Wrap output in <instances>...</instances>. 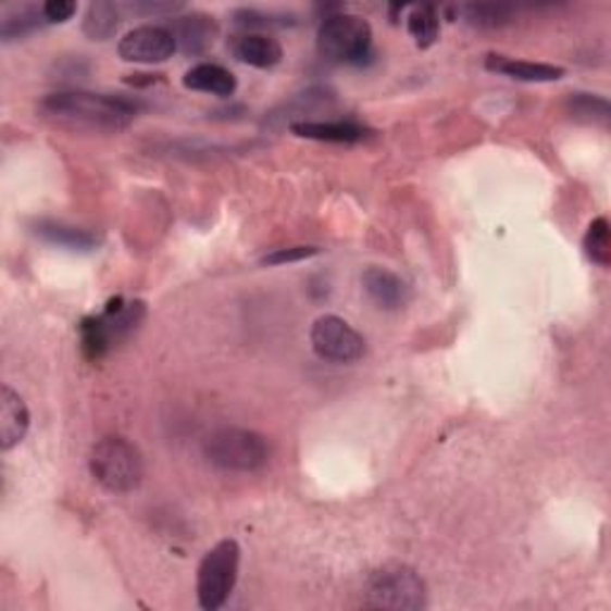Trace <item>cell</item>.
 Returning <instances> with one entry per match:
<instances>
[{
	"mask_svg": "<svg viewBox=\"0 0 611 611\" xmlns=\"http://www.w3.org/2000/svg\"><path fill=\"white\" fill-rule=\"evenodd\" d=\"M39 113L58 127L115 134L132 125L139 113V103L125 99V96L67 89L41 99Z\"/></svg>",
	"mask_w": 611,
	"mask_h": 611,
	"instance_id": "cell-1",
	"label": "cell"
},
{
	"mask_svg": "<svg viewBox=\"0 0 611 611\" xmlns=\"http://www.w3.org/2000/svg\"><path fill=\"white\" fill-rule=\"evenodd\" d=\"M146 315L144 301H122L120 297L105 306L99 315L84 317L79 325L82 351L89 361H101L105 353L137 333Z\"/></svg>",
	"mask_w": 611,
	"mask_h": 611,
	"instance_id": "cell-2",
	"label": "cell"
},
{
	"mask_svg": "<svg viewBox=\"0 0 611 611\" xmlns=\"http://www.w3.org/2000/svg\"><path fill=\"white\" fill-rule=\"evenodd\" d=\"M93 481L113 495L134 492L144 481V457L127 437L110 435L93 445L89 457Z\"/></svg>",
	"mask_w": 611,
	"mask_h": 611,
	"instance_id": "cell-3",
	"label": "cell"
},
{
	"mask_svg": "<svg viewBox=\"0 0 611 611\" xmlns=\"http://www.w3.org/2000/svg\"><path fill=\"white\" fill-rule=\"evenodd\" d=\"M211 466L227 473H255L271 461V445L259 433L247 427H220L203 445Z\"/></svg>",
	"mask_w": 611,
	"mask_h": 611,
	"instance_id": "cell-4",
	"label": "cell"
},
{
	"mask_svg": "<svg viewBox=\"0 0 611 611\" xmlns=\"http://www.w3.org/2000/svg\"><path fill=\"white\" fill-rule=\"evenodd\" d=\"M373 51L369 20L351 12H337L323 20L317 29V53L337 65H361Z\"/></svg>",
	"mask_w": 611,
	"mask_h": 611,
	"instance_id": "cell-5",
	"label": "cell"
},
{
	"mask_svg": "<svg viewBox=\"0 0 611 611\" xmlns=\"http://www.w3.org/2000/svg\"><path fill=\"white\" fill-rule=\"evenodd\" d=\"M363 604L371 609L415 611L427 604V590L423 578L404 564H389L371 573L365 583Z\"/></svg>",
	"mask_w": 611,
	"mask_h": 611,
	"instance_id": "cell-6",
	"label": "cell"
},
{
	"mask_svg": "<svg viewBox=\"0 0 611 611\" xmlns=\"http://www.w3.org/2000/svg\"><path fill=\"white\" fill-rule=\"evenodd\" d=\"M241 549L235 540H220L203 554L197 571L199 607L217 611L227 604L239 578Z\"/></svg>",
	"mask_w": 611,
	"mask_h": 611,
	"instance_id": "cell-7",
	"label": "cell"
},
{
	"mask_svg": "<svg viewBox=\"0 0 611 611\" xmlns=\"http://www.w3.org/2000/svg\"><path fill=\"white\" fill-rule=\"evenodd\" d=\"M311 347L323 361L353 363L363 359L365 339L353 329L345 317L321 315L311 325Z\"/></svg>",
	"mask_w": 611,
	"mask_h": 611,
	"instance_id": "cell-8",
	"label": "cell"
},
{
	"mask_svg": "<svg viewBox=\"0 0 611 611\" xmlns=\"http://www.w3.org/2000/svg\"><path fill=\"white\" fill-rule=\"evenodd\" d=\"M177 51L175 36L161 24H141V27L129 29L117 43V53L125 63L139 65H158L173 58Z\"/></svg>",
	"mask_w": 611,
	"mask_h": 611,
	"instance_id": "cell-9",
	"label": "cell"
},
{
	"mask_svg": "<svg viewBox=\"0 0 611 611\" xmlns=\"http://www.w3.org/2000/svg\"><path fill=\"white\" fill-rule=\"evenodd\" d=\"M361 285L369 299L383 311H399L411 301V287L407 279L381 265L365 267Z\"/></svg>",
	"mask_w": 611,
	"mask_h": 611,
	"instance_id": "cell-10",
	"label": "cell"
},
{
	"mask_svg": "<svg viewBox=\"0 0 611 611\" xmlns=\"http://www.w3.org/2000/svg\"><path fill=\"white\" fill-rule=\"evenodd\" d=\"M301 139L327 141V144H359L371 137V129L353 120H306L289 127Z\"/></svg>",
	"mask_w": 611,
	"mask_h": 611,
	"instance_id": "cell-11",
	"label": "cell"
},
{
	"mask_svg": "<svg viewBox=\"0 0 611 611\" xmlns=\"http://www.w3.org/2000/svg\"><path fill=\"white\" fill-rule=\"evenodd\" d=\"M167 29L175 36V43L179 51H185L187 55H199L208 51L217 36L215 20L201 15V12L173 17V22L167 24Z\"/></svg>",
	"mask_w": 611,
	"mask_h": 611,
	"instance_id": "cell-12",
	"label": "cell"
},
{
	"mask_svg": "<svg viewBox=\"0 0 611 611\" xmlns=\"http://www.w3.org/2000/svg\"><path fill=\"white\" fill-rule=\"evenodd\" d=\"M232 53L244 65L259 67V70H271L283 63V46L271 34L263 32H247L241 36H235L232 41Z\"/></svg>",
	"mask_w": 611,
	"mask_h": 611,
	"instance_id": "cell-13",
	"label": "cell"
},
{
	"mask_svg": "<svg viewBox=\"0 0 611 611\" xmlns=\"http://www.w3.org/2000/svg\"><path fill=\"white\" fill-rule=\"evenodd\" d=\"M29 409L12 387L0 389V447L10 451L17 447L29 431Z\"/></svg>",
	"mask_w": 611,
	"mask_h": 611,
	"instance_id": "cell-14",
	"label": "cell"
},
{
	"mask_svg": "<svg viewBox=\"0 0 611 611\" xmlns=\"http://www.w3.org/2000/svg\"><path fill=\"white\" fill-rule=\"evenodd\" d=\"M485 67L490 72H497V75H504L509 79L535 82V84L557 82L566 75L564 67H559V65L528 63V60H516V58H507V55H497V53H490L485 58Z\"/></svg>",
	"mask_w": 611,
	"mask_h": 611,
	"instance_id": "cell-15",
	"label": "cell"
},
{
	"mask_svg": "<svg viewBox=\"0 0 611 611\" xmlns=\"http://www.w3.org/2000/svg\"><path fill=\"white\" fill-rule=\"evenodd\" d=\"M34 235L41 237L48 244H53V247L67 249V251H93L101 241L89 229L55 223V220H36Z\"/></svg>",
	"mask_w": 611,
	"mask_h": 611,
	"instance_id": "cell-16",
	"label": "cell"
},
{
	"mask_svg": "<svg viewBox=\"0 0 611 611\" xmlns=\"http://www.w3.org/2000/svg\"><path fill=\"white\" fill-rule=\"evenodd\" d=\"M187 89L191 91H201V93H211V96H232L237 91V77L232 72L217 63H199L194 65L191 70H187L185 79H182Z\"/></svg>",
	"mask_w": 611,
	"mask_h": 611,
	"instance_id": "cell-17",
	"label": "cell"
},
{
	"mask_svg": "<svg viewBox=\"0 0 611 611\" xmlns=\"http://www.w3.org/2000/svg\"><path fill=\"white\" fill-rule=\"evenodd\" d=\"M566 115L571 120L581 122V125H593V127H609L611 122V105L604 96L597 93H571L566 99Z\"/></svg>",
	"mask_w": 611,
	"mask_h": 611,
	"instance_id": "cell-18",
	"label": "cell"
},
{
	"mask_svg": "<svg viewBox=\"0 0 611 611\" xmlns=\"http://www.w3.org/2000/svg\"><path fill=\"white\" fill-rule=\"evenodd\" d=\"M120 27V8L108 0H96L84 12L82 29L89 36L91 41H105L113 36Z\"/></svg>",
	"mask_w": 611,
	"mask_h": 611,
	"instance_id": "cell-19",
	"label": "cell"
},
{
	"mask_svg": "<svg viewBox=\"0 0 611 611\" xmlns=\"http://www.w3.org/2000/svg\"><path fill=\"white\" fill-rule=\"evenodd\" d=\"M583 249L585 255L600 267H609L611 265V227L609 220L604 215L595 217L588 232L583 237Z\"/></svg>",
	"mask_w": 611,
	"mask_h": 611,
	"instance_id": "cell-20",
	"label": "cell"
},
{
	"mask_svg": "<svg viewBox=\"0 0 611 611\" xmlns=\"http://www.w3.org/2000/svg\"><path fill=\"white\" fill-rule=\"evenodd\" d=\"M43 24H48L43 17V8H22L12 12V15H5L3 24H0V39L5 43L12 39H24V36L41 29Z\"/></svg>",
	"mask_w": 611,
	"mask_h": 611,
	"instance_id": "cell-21",
	"label": "cell"
},
{
	"mask_svg": "<svg viewBox=\"0 0 611 611\" xmlns=\"http://www.w3.org/2000/svg\"><path fill=\"white\" fill-rule=\"evenodd\" d=\"M409 34L413 36V41L419 48H431L437 36H439V15L433 5H421L413 8L411 15L407 20Z\"/></svg>",
	"mask_w": 611,
	"mask_h": 611,
	"instance_id": "cell-22",
	"label": "cell"
},
{
	"mask_svg": "<svg viewBox=\"0 0 611 611\" xmlns=\"http://www.w3.org/2000/svg\"><path fill=\"white\" fill-rule=\"evenodd\" d=\"M459 12L463 15L469 24L478 29H497L504 27V24L511 22L513 10L507 5H490V3H478V5H463L459 8Z\"/></svg>",
	"mask_w": 611,
	"mask_h": 611,
	"instance_id": "cell-23",
	"label": "cell"
},
{
	"mask_svg": "<svg viewBox=\"0 0 611 611\" xmlns=\"http://www.w3.org/2000/svg\"><path fill=\"white\" fill-rule=\"evenodd\" d=\"M235 20L244 29H273V27H291L295 20L283 12H261V10H239L235 12Z\"/></svg>",
	"mask_w": 611,
	"mask_h": 611,
	"instance_id": "cell-24",
	"label": "cell"
},
{
	"mask_svg": "<svg viewBox=\"0 0 611 611\" xmlns=\"http://www.w3.org/2000/svg\"><path fill=\"white\" fill-rule=\"evenodd\" d=\"M321 253V247H289V249H275L273 253L263 255V265H285V263H299L311 259V255Z\"/></svg>",
	"mask_w": 611,
	"mask_h": 611,
	"instance_id": "cell-25",
	"label": "cell"
},
{
	"mask_svg": "<svg viewBox=\"0 0 611 611\" xmlns=\"http://www.w3.org/2000/svg\"><path fill=\"white\" fill-rule=\"evenodd\" d=\"M41 8L48 24H63L77 12V3H72V0H48Z\"/></svg>",
	"mask_w": 611,
	"mask_h": 611,
	"instance_id": "cell-26",
	"label": "cell"
},
{
	"mask_svg": "<svg viewBox=\"0 0 611 611\" xmlns=\"http://www.w3.org/2000/svg\"><path fill=\"white\" fill-rule=\"evenodd\" d=\"M127 10L132 12H144V15H165V12H177L182 10V5H173V3H134V5H127Z\"/></svg>",
	"mask_w": 611,
	"mask_h": 611,
	"instance_id": "cell-27",
	"label": "cell"
}]
</instances>
